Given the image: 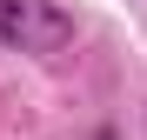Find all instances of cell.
I'll use <instances>...</instances> for the list:
<instances>
[{
  "mask_svg": "<svg viewBox=\"0 0 147 140\" xmlns=\"http://www.w3.org/2000/svg\"><path fill=\"white\" fill-rule=\"evenodd\" d=\"M74 40V13L54 0H0V47L7 54H60Z\"/></svg>",
  "mask_w": 147,
  "mask_h": 140,
  "instance_id": "obj_1",
  "label": "cell"
}]
</instances>
